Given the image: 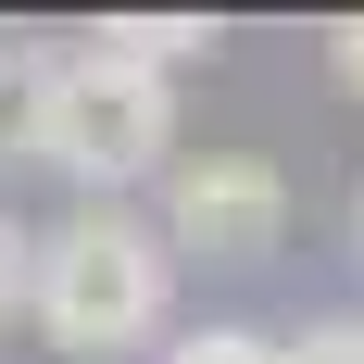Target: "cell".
Returning <instances> with one entry per match:
<instances>
[{"label": "cell", "instance_id": "obj_1", "mask_svg": "<svg viewBox=\"0 0 364 364\" xmlns=\"http://www.w3.org/2000/svg\"><path fill=\"white\" fill-rule=\"evenodd\" d=\"M38 339L63 364H126L164 339L176 314V252H164V226L126 214V201H75L63 226H38V289H26Z\"/></svg>", "mask_w": 364, "mask_h": 364}, {"label": "cell", "instance_id": "obj_2", "mask_svg": "<svg viewBox=\"0 0 364 364\" xmlns=\"http://www.w3.org/2000/svg\"><path fill=\"white\" fill-rule=\"evenodd\" d=\"M38 164H63L88 201H126L139 176L176 164V75H139V63H113V50H50Z\"/></svg>", "mask_w": 364, "mask_h": 364}, {"label": "cell", "instance_id": "obj_3", "mask_svg": "<svg viewBox=\"0 0 364 364\" xmlns=\"http://www.w3.org/2000/svg\"><path fill=\"white\" fill-rule=\"evenodd\" d=\"M151 226H164L176 264H264L289 239V176H277L264 151H176Z\"/></svg>", "mask_w": 364, "mask_h": 364}, {"label": "cell", "instance_id": "obj_4", "mask_svg": "<svg viewBox=\"0 0 364 364\" xmlns=\"http://www.w3.org/2000/svg\"><path fill=\"white\" fill-rule=\"evenodd\" d=\"M88 50H113V63H139V75H176V63L214 50V13H113Z\"/></svg>", "mask_w": 364, "mask_h": 364}, {"label": "cell", "instance_id": "obj_5", "mask_svg": "<svg viewBox=\"0 0 364 364\" xmlns=\"http://www.w3.org/2000/svg\"><path fill=\"white\" fill-rule=\"evenodd\" d=\"M38 101H50V63L0 50V151H38Z\"/></svg>", "mask_w": 364, "mask_h": 364}, {"label": "cell", "instance_id": "obj_6", "mask_svg": "<svg viewBox=\"0 0 364 364\" xmlns=\"http://www.w3.org/2000/svg\"><path fill=\"white\" fill-rule=\"evenodd\" d=\"M151 364H277V339H264V327H226V314H214V327H176Z\"/></svg>", "mask_w": 364, "mask_h": 364}, {"label": "cell", "instance_id": "obj_7", "mask_svg": "<svg viewBox=\"0 0 364 364\" xmlns=\"http://www.w3.org/2000/svg\"><path fill=\"white\" fill-rule=\"evenodd\" d=\"M277 364H364V314H301L277 339Z\"/></svg>", "mask_w": 364, "mask_h": 364}, {"label": "cell", "instance_id": "obj_8", "mask_svg": "<svg viewBox=\"0 0 364 364\" xmlns=\"http://www.w3.org/2000/svg\"><path fill=\"white\" fill-rule=\"evenodd\" d=\"M26 289H38V226L0 214V314H26Z\"/></svg>", "mask_w": 364, "mask_h": 364}, {"label": "cell", "instance_id": "obj_9", "mask_svg": "<svg viewBox=\"0 0 364 364\" xmlns=\"http://www.w3.org/2000/svg\"><path fill=\"white\" fill-rule=\"evenodd\" d=\"M327 75L364 101V13H339V26H327Z\"/></svg>", "mask_w": 364, "mask_h": 364}, {"label": "cell", "instance_id": "obj_10", "mask_svg": "<svg viewBox=\"0 0 364 364\" xmlns=\"http://www.w3.org/2000/svg\"><path fill=\"white\" fill-rule=\"evenodd\" d=\"M352 252H364V188H352Z\"/></svg>", "mask_w": 364, "mask_h": 364}]
</instances>
